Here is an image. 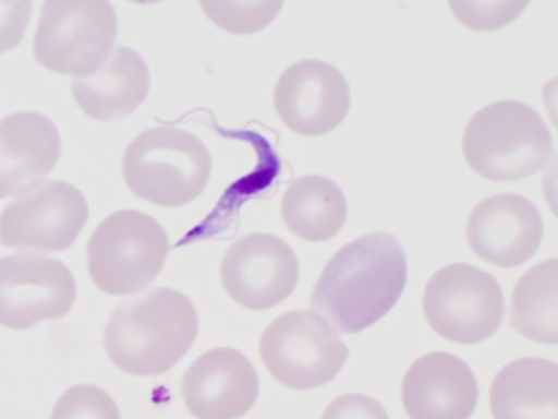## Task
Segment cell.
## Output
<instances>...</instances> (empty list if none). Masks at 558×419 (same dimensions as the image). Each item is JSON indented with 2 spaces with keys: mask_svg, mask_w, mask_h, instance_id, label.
Instances as JSON below:
<instances>
[{
  "mask_svg": "<svg viewBox=\"0 0 558 419\" xmlns=\"http://www.w3.org/2000/svg\"><path fill=\"white\" fill-rule=\"evenodd\" d=\"M405 280L399 241L387 232H372L333 254L314 287L311 309L340 333H357L388 313Z\"/></svg>",
  "mask_w": 558,
  "mask_h": 419,
  "instance_id": "obj_1",
  "label": "cell"
},
{
  "mask_svg": "<svg viewBox=\"0 0 558 419\" xmlns=\"http://www.w3.org/2000/svg\"><path fill=\"white\" fill-rule=\"evenodd\" d=\"M198 319L181 292L156 287L120 303L104 333L110 360L122 371L141 376L172 368L192 346Z\"/></svg>",
  "mask_w": 558,
  "mask_h": 419,
  "instance_id": "obj_2",
  "label": "cell"
},
{
  "mask_svg": "<svg viewBox=\"0 0 558 419\" xmlns=\"http://www.w3.org/2000/svg\"><path fill=\"white\" fill-rule=\"evenodd\" d=\"M471 169L493 181H515L536 173L554 155L551 134L529 105L499 100L478 110L462 136Z\"/></svg>",
  "mask_w": 558,
  "mask_h": 419,
  "instance_id": "obj_3",
  "label": "cell"
},
{
  "mask_svg": "<svg viewBox=\"0 0 558 419\" xmlns=\"http://www.w3.org/2000/svg\"><path fill=\"white\" fill-rule=\"evenodd\" d=\"M211 160L193 134L173 127H155L137 135L122 158V173L137 196L161 207L184 205L208 182Z\"/></svg>",
  "mask_w": 558,
  "mask_h": 419,
  "instance_id": "obj_4",
  "label": "cell"
},
{
  "mask_svg": "<svg viewBox=\"0 0 558 419\" xmlns=\"http://www.w3.org/2000/svg\"><path fill=\"white\" fill-rule=\"evenodd\" d=\"M169 251L162 226L147 214L124 210L107 216L87 244L93 283L109 295H128L148 286Z\"/></svg>",
  "mask_w": 558,
  "mask_h": 419,
  "instance_id": "obj_5",
  "label": "cell"
},
{
  "mask_svg": "<svg viewBox=\"0 0 558 419\" xmlns=\"http://www.w3.org/2000/svg\"><path fill=\"white\" fill-rule=\"evenodd\" d=\"M117 35L109 0H45L33 41L37 62L64 74L86 75L99 69Z\"/></svg>",
  "mask_w": 558,
  "mask_h": 419,
  "instance_id": "obj_6",
  "label": "cell"
},
{
  "mask_svg": "<svg viewBox=\"0 0 558 419\" xmlns=\"http://www.w3.org/2000/svg\"><path fill=\"white\" fill-rule=\"evenodd\" d=\"M423 311L429 326L442 338L475 344L490 337L505 315L497 279L465 263L438 270L427 282Z\"/></svg>",
  "mask_w": 558,
  "mask_h": 419,
  "instance_id": "obj_7",
  "label": "cell"
},
{
  "mask_svg": "<svg viewBox=\"0 0 558 419\" xmlns=\"http://www.w3.org/2000/svg\"><path fill=\"white\" fill-rule=\"evenodd\" d=\"M259 354L279 383L298 390L326 384L341 370L349 349L320 316L294 310L264 331Z\"/></svg>",
  "mask_w": 558,
  "mask_h": 419,
  "instance_id": "obj_8",
  "label": "cell"
},
{
  "mask_svg": "<svg viewBox=\"0 0 558 419\" xmlns=\"http://www.w3.org/2000/svg\"><path fill=\"white\" fill-rule=\"evenodd\" d=\"M87 215L86 199L77 188L43 179L3 208L1 243L15 250L61 251L75 241Z\"/></svg>",
  "mask_w": 558,
  "mask_h": 419,
  "instance_id": "obj_9",
  "label": "cell"
},
{
  "mask_svg": "<svg viewBox=\"0 0 558 419\" xmlns=\"http://www.w3.org/2000/svg\"><path fill=\"white\" fill-rule=\"evenodd\" d=\"M75 295L74 278L58 260L21 253L0 261V321L5 327L25 330L61 318Z\"/></svg>",
  "mask_w": 558,
  "mask_h": 419,
  "instance_id": "obj_10",
  "label": "cell"
},
{
  "mask_svg": "<svg viewBox=\"0 0 558 419\" xmlns=\"http://www.w3.org/2000/svg\"><path fill=\"white\" fill-rule=\"evenodd\" d=\"M222 285L241 306L264 310L294 289L299 265L291 248L276 236L251 234L234 241L220 267Z\"/></svg>",
  "mask_w": 558,
  "mask_h": 419,
  "instance_id": "obj_11",
  "label": "cell"
},
{
  "mask_svg": "<svg viewBox=\"0 0 558 419\" xmlns=\"http://www.w3.org/2000/svg\"><path fill=\"white\" fill-rule=\"evenodd\" d=\"M274 106L293 132L319 136L338 127L350 107V89L338 69L320 60L290 65L278 79Z\"/></svg>",
  "mask_w": 558,
  "mask_h": 419,
  "instance_id": "obj_12",
  "label": "cell"
},
{
  "mask_svg": "<svg viewBox=\"0 0 558 419\" xmlns=\"http://www.w3.org/2000/svg\"><path fill=\"white\" fill-rule=\"evenodd\" d=\"M544 234L542 216L527 197L500 193L481 201L466 223V241L483 261L502 268L526 262Z\"/></svg>",
  "mask_w": 558,
  "mask_h": 419,
  "instance_id": "obj_13",
  "label": "cell"
},
{
  "mask_svg": "<svg viewBox=\"0 0 558 419\" xmlns=\"http://www.w3.org/2000/svg\"><path fill=\"white\" fill-rule=\"evenodd\" d=\"M181 393L194 417L231 419L252 408L258 393V379L240 351L215 348L191 364L182 379Z\"/></svg>",
  "mask_w": 558,
  "mask_h": 419,
  "instance_id": "obj_14",
  "label": "cell"
},
{
  "mask_svg": "<svg viewBox=\"0 0 558 419\" xmlns=\"http://www.w3.org/2000/svg\"><path fill=\"white\" fill-rule=\"evenodd\" d=\"M477 395L472 370L449 352L418 358L408 369L401 386L402 404L411 419H466Z\"/></svg>",
  "mask_w": 558,
  "mask_h": 419,
  "instance_id": "obj_15",
  "label": "cell"
},
{
  "mask_svg": "<svg viewBox=\"0 0 558 419\" xmlns=\"http://www.w3.org/2000/svg\"><path fill=\"white\" fill-rule=\"evenodd\" d=\"M60 136L52 121L38 112L5 117L0 128V194L17 195L41 181L60 156Z\"/></svg>",
  "mask_w": 558,
  "mask_h": 419,
  "instance_id": "obj_16",
  "label": "cell"
},
{
  "mask_svg": "<svg viewBox=\"0 0 558 419\" xmlns=\"http://www.w3.org/2000/svg\"><path fill=\"white\" fill-rule=\"evenodd\" d=\"M148 87L143 58L129 47H117L99 69L73 77L72 96L88 117L109 121L133 112L145 100Z\"/></svg>",
  "mask_w": 558,
  "mask_h": 419,
  "instance_id": "obj_17",
  "label": "cell"
},
{
  "mask_svg": "<svg viewBox=\"0 0 558 419\" xmlns=\"http://www.w3.org/2000/svg\"><path fill=\"white\" fill-rule=\"evenodd\" d=\"M496 419L558 418V364L524 357L502 367L489 390Z\"/></svg>",
  "mask_w": 558,
  "mask_h": 419,
  "instance_id": "obj_18",
  "label": "cell"
},
{
  "mask_svg": "<svg viewBox=\"0 0 558 419\" xmlns=\"http://www.w3.org/2000/svg\"><path fill=\"white\" fill-rule=\"evenodd\" d=\"M281 216L290 231L312 242L332 238L347 217V202L341 189L322 176H304L287 188Z\"/></svg>",
  "mask_w": 558,
  "mask_h": 419,
  "instance_id": "obj_19",
  "label": "cell"
},
{
  "mask_svg": "<svg viewBox=\"0 0 558 419\" xmlns=\"http://www.w3.org/2000/svg\"><path fill=\"white\" fill-rule=\"evenodd\" d=\"M510 325L533 342L558 344V259L534 265L517 282Z\"/></svg>",
  "mask_w": 558,
  "mask_h": 419,
  "instance_id": "obj_20",
  "label": "cell"
},
{
  "mask_svg": "<svg viewBox=\"0 0 558 419\" xmlns=\"http://www.w3.org/2000/svg\"><path fill=\"white\" fill-rule=\"evenodd\" d=\"M207 17L219 28L236 35L253 34L268 26L284 0H198Z\"/></svg>",
  "mask_w": 558,
  "mask_h": 419,
  "instance_id": "obj_21",
  "label": "cell"
},
{
  "mask_svg": "<svg viewBox=\"0 0 558 419\" xmlns=\"http://www.w3.org/2000/svg\"><path fill=\"white\" fill-rule=\"evenodd\" d=\"M530 0H448L450 11L473 31H496L512 23Z\"/></svg>",
  "mask_w": 558,
  "mask_h": 419,
  "instance_id": "obj_22",
  "label": "cell"
},
{
  "mask_svg": "<svg viewBox=\"0 0 558 419\" xmlns=\"http://www.w3.org/2000/svg\"><path fill=\"white\" fill-rule=\"evenodd\" d=\"M119 411L109 395L93 385L69 388L54 406L51 418H119Z\"/></svg>",
  "mask_w": 558,
  "mask_h": 419,
  "instance_id": "obj_23",
  "label": "cell"
},
{
  "mask_svg": "<svg viewBox=\"0 0 558 419\" xmlns=\"http://www.w3.org/2000/svg\"><path fill=\"white\" fill-rule=\"evenodd\" d=\"M327 410H337V412L331 414L329 417H351L354 410L357 412V417L386 418L381 407L375 400L360 395L342 396L335 400Z\"/></svg>",
  "mask_w": 558,
  "mask_h": 419,
  "instance_id": "obj_24",
  "label": "cell"
},
{
  "mask_svg": "<svg viewBox=\"0 0 558 419\" xmlns=\"http://www.w3.org/2000/svg\"><path fill=\"white\" fill-rule=\"evenodd\" d=\"M542 192L549 210L558 218V155L543 175Z\"/></svg>",
  "mask_w": 558,
  "mask_h": 419,
  "instance_id": "obj_25",
  "label": "cell"
},
{
  "mask_svg": "<svg viewBox=\"0 0 558 419\" xmlns=\"http://www.w3.org/2000/svg\"><path fill=\"white\" fill-rule=\"evenodd\" d=\"M542 100L551 124L558 130V77L551 79L543 85Z\"/></svg>",
  "mask_w": 558,
  "mask_h": 419,
  "instance_id": "obj_26",
  "label": "cell"
},
{
  "mask_svg": "<svg viewBox=\"0 0 558 419\" xmlns=\"http://www.w3.org/2000/svg\"><path fill=\"white\" fill-rule=\"evenodd\" d=\"M129 1L138 3V4H154V3H157V2H160L163 0H129Z\"/></svg>",
  "mask_w": 558,
  "mask_h": 419,
  "instance_id": "obj_27",
  "label": "cell"
}]
</instances>
